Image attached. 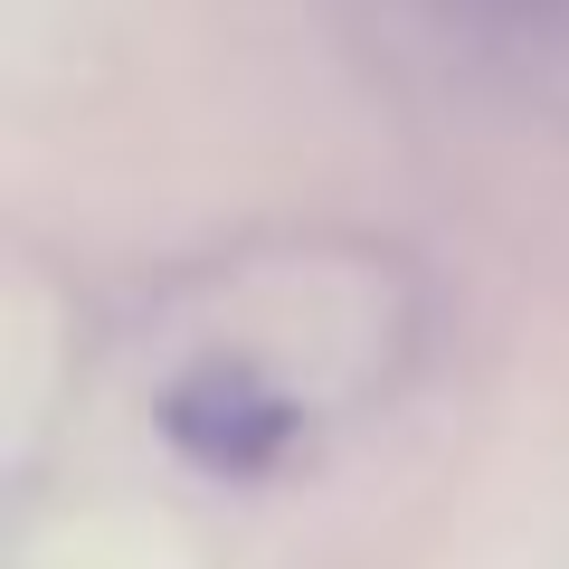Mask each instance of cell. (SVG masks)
I'll return each mask as SVG.
<instances>
[{
  "instance_id": "7a4b0ae2",
  "label": "cell",
  "mask_w": 569,
  "mask_h": 569,
  "mask_svg": "<svg viewBox=\"0 0 569 569\" xmlns=\"http://www.w3.org/2000/svg\"><path fill=\"white\" fill-rule=\"evenodd\" d=\"M503 10H560V0H503Z\"/></svg>"
},
{
  "instance_id": "6da1fadb",
  "label": "cell",
  "mask_w": 569,
  "mask_h": 569,
  "mask_svg": "<svg viewBox=\"0 0 569 569\" xmlns=\"http://www.w3.org/2000/svg\"><path fill=\"white\" fill-rule=\"evenodd\" d=\"M152 418H162V437L200 475H219V485H257V475H276L284 456L305 447V399L284 380H266L257 361H238V351L181 370Z\"/></svg>"
}]
</instances>
